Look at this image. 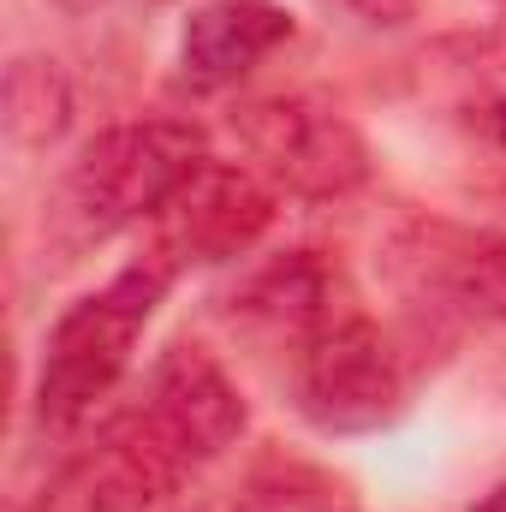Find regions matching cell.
Instances as JSON below:
<instances>
[{
    "instance_id": "cell-1",
    "label": "cell",
    "mask_w": 506,
    "mask_h": 512,
    "mask_svg": "<svg viewBox=\"0 0 506 512\" xmlns=\"http://www.w3.org/2000/svg\"><path fill=\"white\" fill-rule=\"evenodd\" d=\"M203 161H209L203 126H191V120L149 114V120H120V126L96 131L60 179L48 233L66 251H84V245H102V239L137 227V221H155V209Z\"/></svg>"
},
{
    "instance_id": "cell-2",
    "label": "cell",
    "mask_w": 506,
    "mask_h": 512,
    "mask_svg": "<svg viewBox=\"0 0 506 512\" xmlns=\"http://www.w3.org/2000/svg\"><path fill=\"white\" fill-rule=\"evenodd\" d=\"M173 280H179V268L167 256L143 251L108 286H96L60 310V322L48 328V346H42V376H36L42 429H78L120 387L131 352Z\"/></svg>"
},
{
    "instance_id": "cell-3",
    "label": "cell",
    "mask_w": 506,
    "mask_h": 512,
    "mask_svg": "<svg viewBox=\"0 0 506 512\" xmlns=\"http://www.w3.org/2000/svg\"><path fill=\"white\" fill-rule=\"evenodd\" d=\"M233 131L262 179L304 203L352 197L370 179V143L322 96H251L233 108Z\"/></svg>"
},
{
    "instance_id": "cell-4",
    "label": "cell",
    "mask_w": 506,
    "mask_h": 512,
    "mask_svg": "<svg viewBox=\"0 0 506 512\" xmlns=\"http://www.w3.org/2000/svg\"><path fill=\"white\" fill-rule=\"evenodd\" d=\"M292 393L316 429L364 435V429H381L399 417L405 364H399L393 340L352 304L292 352Z\"/></svg>"
},
{
    "instance_id": "cell-5",
    "label": "cell",
    "mask_w": 506,
    "mask_h": 512,
    "mask_svg": "<svg viewBox=\"0 0 506 512\" xmlns=\"http://www.w3.org/2000/svg\"><path fill=\"white\" fill-rule=\"evenodd\" d=\"M387 280L429 316L447 322H506V239L489 227H459L411 215L381 245Z\"/></svg>"
},
{
    "instance_id": "cell-6",
    "label": "cell",
    "mask_w": 506,
    "mask_h": 512,
    "mask_svg": "<svg viewBox=\"0 0 506 512\" xmlns=\"http://www.w3.org/2000/svg\"><path fill=\"white\" fill-rule=\"evenodd\" d=\"M197 471H203V459L149 405H137L126 417H114L54 477L42 512H149L155 501L179 495Z\"/></svg>"
},
{
    "instance_id": "cell-7",
    "label": "cell",
    "mask_w": 506,
    "mask_h": 512,
    "mask_svg": "<svg viewBox=\"0 0 506 512\" xmlns=\"http://www.w3.org/2000/svg\"><path fill=\"white\" fill-rule=\"evenodd\" d=\"M274 227V185L233 167V161H203L149 221V251L167 256L173 268H209V262H239L262 245Z\"/></svg>"
},
{
    "instance_id": "cell-8",
    "label": "cell",
    "mask_w": 506,
    "mask_h": 512,
    "mask_svg": "<svg viewBox=\"0 0 506 512\" xmlns=\"http://www.w3.org/2000/svg\"><path fill=\"white\" fill-rule=\"evenodd\" d=\"M352 286L346 274L328 262L322 251H280L268 262H256L239 274V286L221 298V310L256 334V340H274V346H304L316 328H328L340 310H352Z\"/></svg>"
},
{
    "instance_id": "cell-9",
    "label": "cell",
    "mask_w": 506,
    "mask_h": 512,
    "mask_svg": "<svg viewBox=\"0 0 506 512\" xmlns=\"http://www.w3.org/2000/svg\"><path fill=\"white\" fill-rule=\"evenodd\" d=\"M143 405H149V411L203 459V465L221 459V453L245 435V423H251L239 382H233L203 346H185V340L167 346V358L155 364Z\"/></svg>"
},
{
    "instance_id": "cell-10",
    "label": "cell",
    "mask_w": 506,
    "mask_h": 512,
    "mask_svg": "<svg viewBox=\"0 0 506 512\" xmlns=\"http://www.w3.org/2000/svg\"><path fill=\"white\" fill-rule=\"evenodd\" d=\"M292 36V18L274 0H203L179 36V72L191 90H227L262 66Z\"/></svg>"
},
{
    "instance_id": "cell-11",
    "label": "cell",
    "mask_w": 506,
    "mask_h": 512,
    "mask_svg": "<svg viewBox=\"0 0 506 512\" xmlns=\"http://www.w3.org/2000/svg\"><path fill=\"white\" fill-rule=\"evenodd\" d=\"M346 483L304 459H256L203 512H346Z\"/></svg>"
},
{
    "instance_id": "cell-12",
    "label": "cell",
    "mask_w": 506,
    "mask_h": 512,
    "mask_svg": "<svg viewBox=\"0 0 506 512\" xmlns=\"http://www.w3.org/2000/svg\"><path fill=\"white\" fill-rule=\"evenodd\" d=\"M72 126V78L48 54H18L6 66V137L18 149H48Z\"/></svg>"
},
{
    "instance_id": "cell-13",
    "label": "cell",
    "mask_w": 506,
    "mask_h": 512,
    "mask_svg": "<svg viewBox=\"0 0 506 512\" xmlns=\"http://www.w3.org/2000/svg\"><path fill=\"white\" fill-rule=\"evenodd\" d=\"M334 6H340V12H352L358 24H387V30L417 18V0H334Z\"/></svg>"
},
{
    "instance_id": "cell-14",
    "label": "cell",
    "mask_w": 506,
    "mask_h": 512,
    "mask_svg": "<svg viewBox=\"0 0 506 512\" xmlns=\"http://www.w3.org/2000/svg\"><path fill=\"white\" fill-rule=\"evenodd\" d=\"M471 512H506V483H501V489H489V495H483Z\"/></svg>"
},
{
    "instance_id": "cell-15",
    "label": "cell",
    "mask_w": 506,
    "mask_h": 512,
    "mask_svg": "<svg viewBox=\"0 0 506 512\" xmlns=\"http://www.w3.org/2000/svg\"><path fill=\"white\" fill-rule=\"evenodd\" d=\"M489 131L506 143V102H495V108H489Z\"/></svg>"
}]
</instances>
